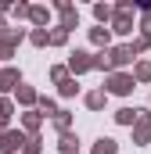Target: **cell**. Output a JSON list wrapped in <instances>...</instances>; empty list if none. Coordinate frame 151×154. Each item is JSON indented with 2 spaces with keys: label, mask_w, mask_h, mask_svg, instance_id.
<instances>
[{
  "label": "cell",
  "mask_w": 151,
  "mask_h": 154,
  "mask_svg": "<svg viewBox=\"0 0 151 154\" xmlns=\"http://www.w3.org/2000/svg\"><path fill=\"white\" fill-rule=\"evenodd\" d=\"M40 140H29V143H25V147H22V154H40V147H36Z\"/></svg>",
  "instance_id": "cb8c5ba5"
},
{
  "label": "cell",
  "mask_w": 151,
  "mask_h": 154,
  "mask_svg": "<svg viewBox=\"0 0 151 154\" xmlns=\"http://www.w3.org/2000/svg\"><path fill=\"white\" fill-rule=\"evenodd\" d=\"M119 122H122V125H133V122H137V111H133V108H122V111H119Z\"/></svg>",
  "instance_id": "8fae6325"
},
{
  "label": "cell",
  "mask_w": 151,
  "mask_h": 154,
  "mask_svg": "<svg viewBox=\"0 0 151 154\" xmlns=\"http://www.w3.org/2000/svg\"><path fill=\"white\" fill-rule=\"evenodd\" d=\"M14 86H18V72L14 68H4L0 72V90H14Z\"/></svg>",
  "instance_id": "52a82bcc"
},
{
  "label": "cell",
  "mask_w": 151,
  "mask_h": 154,
  "mask_svg": "<svg viewBox=\"0 0 151 154\" xmlns=\"http://www.w3.org/2000/svg\"><path fill=\"white\" fill-rule=\"evenodd\" d=\"M148 47H151V36L144 32V36L137 39V43H130V54H140V50H148Z\"/></svg>",
  "instance_id": "30bf717a"
},
{
  "label": "cell",
  "mask_w": 151,
  "mask_h": 154,
  "mask_svg": "<svg viewBox=\"0 0 151 154\" xmlns=\"http://www.w3.org/2000/svg\"><path fill=\"white\" fill-rule=\"evenodd\" d=\"M76 147H79V140L72 133H61V154H76Z\"/></svg>",
  "instance_id": "ba28073f"
},
{
  "label": "cell",
  "mask_w": 151,
  "mask_h": 154,
  "mask_svg": "<svg viewBox=\"0 0 151 154\" xmlns=\"http://www.w3.org/2000/svg\"><path fill=\"white\" fill-rule=\"evenodd\" d=\"M94 14H97V22H108V18H112V7H108V4H97Z\"/></svg>",
  "instance_id": "9a60e30c"
},
{
  "label": "cell",
  "mask_w": 151,
  "mask_h": 154,
  "mask_svg": "<svg viewBox=\"0 0 151 154\" xmlns=\"http://www.w3.org/2000/svg\"><path fill=\"white\" fill-rule=\"evenodd\" d=\"M7 118H11V100H0V125H7Z\"/></svg>",
  "instance_id": "ffe728a7"
},
{
  "label": "cell",
  "mask_w": 151,
  "mask_h": 154,
  "mask_svg": "<svg viewBox=\"0 0 151 154\" xmlns=\"http://www.w3.org/2000/svg\"><path fill=\"white\" fill-rule=\"evenodd\" d=\"M130 61H133L130 47H115L112 54H108V65H112V68H119V65H130Z\"/></svg>",
  "instance_id": "8992f818"
},
{
  "label": "cell",
  "mask_w": 151,
  "mask_h": 154,
  "mask_svg": "<svg viewBox=\"0 0 151 154\" xmlns=\"http://www.w3.org/2000/svg\"><path fill=\"white\" fill-rule=\"evenodd\" d=\"M108 90L119 93V97H126V93L133 90V75H112V79H108Z\"/></svg>",
  "instance_id": "7a4b0ae2"
},
{
  "label": "cell",
  "mask_w": 151,
  "mask_h": 154,
  "mask_svg": "<svg viewBox=\"0 0 151 154\" xmlns=\"http://www.w3.org/2000/svg\"><path fill=\"white\" fill-rule=\"evenodd\" d=\"M29 18H33L36 25H43V22H47V11H43V7H29Z\"/></svg>",
  "instance_id": "e0dca14e"
},
{
  "label": "cell",
  "mask_w": 151,
  "mask_h": 154,
  "mask_svg": "<svg viewBox=\"0 0 151 154\" xmlns=\"http://www.w3.org/2000/svg\"><path fill=\"white\" fill-rule=\"evenodd\" d=\"M90 39H94L97 47H104V43H108V29H90Z\"/></svg>",
  "instance_id": "4fadbf2b"
},
{
  "label": "cell",
  "mask_w": 151,
  "mask_h": 154,
  "mask_svg": "<svg viewBox=\"0 0 151 154\" xmlns=\"http://www.w3.org/2000/svg\"><path fill=\"white\" fill-rule=\"evenodd\" d=\"M40 122H43V118H40L36 111H29V115H25V129H29V133H36V129H40Z\"/></svg>",
  "instance_id": "5bb4252c"
},
{
  "label": "cell",
  "mask_w": 151,
  "mask_h": 154,
  "mask_svg": "<svg viewBox=\"0 0 151 154\" xmlns=\"http://www.w3.org/2000/svg\"><path fill=\"white\" fill-rule=\"evenodd\" d=\"M115 32H133V18H130V4H119V14H115Z\"/></svg>",
  "instance_id": "3957f363"
},
{
  "label": "cell",
  "mask_w": 151,
  "mask_h": 154,
  "mask_svg": "<svg viewBox=\"0 0 151 154\" xmlns=\"http://www.w3.org/2000/svg\"><path fill=\"white\" fill-rule=\"evenodd\" d=\"M65 39H69V32H65V29H54V32L47 36V43H58V47H61Z\"/></svg>",
  "instance_id": "ac0fdd59"
},
{
  "label": "cell",
  "mask_w": 151,
  "mask_h": 154,
  "mask_svg": "<svg viewBox=\"0 0 151 154\" xmlns=\"http://www.w3.org/2000/svg\"><path fill=\"white\" fill-rule=\"evenodd\" d=\"M133 79H140V82H148V79H151V65H148V61H140V65H137Z\"/></svg>",
  "instance_id": "7c38bea8"
},
{
  "label": "cell",
  "mask_w": 151,
  "mask_h": 154,
  "mask_svg": "<svg viewBox=\"0 0 151 154\" xmlns=\"http://www.w3.org/2000/svg\"><path fill=\"white\" fill-rule=\"evenodd\" d=\"M76 90H79V86H76L72 79H61V97H72Z\"/></svg>",
  "instance_id": "d6986e66"
},
{
  "label": "cell",
  "mask_w": 151,
  "mask_h": 154,
  "mask_svg": "<svg viewBox=\"0 0 151 154\" xmlns=\"http://www.w3.org/2000/svg\"><path fill=\"white\" fill-rule=\"evenodd\" d=\"M69 68H72V72H86V68H94V57L83 54V50H76L72 57H69Z\"/></svg>",
  "instance_id": "277c9868"
},
{
  "label": "cell",
  "mask_w": 151,
  "mask_h": 154,
  "mask_svg": "<svg viewBox=\"0 0 151 154\" xmlns=\"http://www.w3.org/2000/svg\"><path fill=\"white\" fill-rule=\"evenodd\" d=\"M58 11H61V29L69 32V29H76V22H79V14H76L72 4H58Z\"/></svg>",
  "instance_id": "5b68a950"
},
{
  "label": "cell",
  "mask_w": 151,
  "mask_h": 154,
  "mask_svg": "<svg viewBox=\"0 0 151 154\" xmlns=\"http://www.w3.org/2000/svg\"><path fill=\"white\" fill-rule=\"evenodd\" d=\"M54 125L65 133V129H69V111H58V115H54Z\"/></svg>",
  "instance_id": "44dd1931"
},
{
  "label": "cell",
  "mask_w": 151,
  "mask_h": 154,
  "mask_svg": "<svg viewBox=\"0 0 151 154\" xmlns=\"http://www.w3.org/2000/svg\"><path fill=\"white\" fill-rule=\"evenodd\" d=\"M29 140H25V133H4L0 136V151L4 154H14V151H22Z\"/></svg>",
  "instance_id": "6da1fadb"
},
{
  "label": "cell",
  "mask_w": 151,
  "mask_h": 154,
  "mask_svg": "<svg viewBox=\"0 0 151 154\" xmlns=\"http://www.w3.org/2000/svg\"><path fill=\"white\" fill-rule=\"evenodd\" d=\"M47 36H50V32H43V29H40V32H33V43H36V47H43V43H47Z\"/></svg>",
  "instance_id": "603a6c76"
},
{
  "label": "cell",
  "mask_w": 151,
  "mask_h": 154,
  "mask_svg": "<svg viewBox=\"0 0 151 154\" xmlns=\"http://www.w3.org/2000/svg\"><path fill=\"white\" fill-rule=\"evenodd\" d=\"M86 104H90V108H94V111H97V108H101V104H104V93H90V97H86Z\"/></svg>",
  "instance_id": "7402d4cb"
},
{
  "label": "cell",
  "mask_w": 151,
  "mask_h": 154,
  "mask_svg": "<svg viewBox=\"0 0 151 154\" xmlns=\"http://www.w3.org/2000/svg\"><path fill=\"white\" fill-rule=\"evenodd\" d=\"M94 154H119V143H115V140H97Z\"/></svg>",
  "instance_id": "9c48e42d"
},
{
  "label": "cell",
  "mask_w": 151,
  "mask_h": 154,
  "mask_svg": "<svg viewBox=\"0 0 151 154\" xmlns=\"http://www.w3.org/2000/svg\"><path fill=\"white\" fill-rule=\"evenodd\" d=\"M18 100H22V104H33V100H36V93H33L29 86H18Z\"/></svg>",
  "instance_id": "2e32d148"
}]
</instances>
